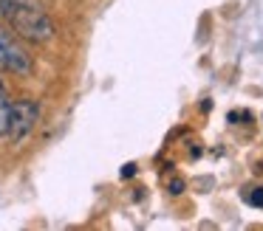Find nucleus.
<instances>
[{"label": "nucleus", "mask_w": 263, "mask_h": 231, "mask_svg": "<svg viewBox=\"0 0 263 231\" xmlns=\"http://www.w3.org/2000/svg\"><path fill=\"white\" fill-rule=\"evenodd\" d=\"M246 200H249V206L263 208V186H260V189H252V195L246 197Z\"/></svg>", "instance_id": "5"}, {"label": "nucleus", "mask_w": 263, "mask_h": 231, "mask_svg": "<svg viewBox=\"0 0 263 231\" xmlns=\"http://www.w3.org/2000/svg\"><path fill=\"white\" fill-rule=\"evenodd\" d=\"M9 110H12V101H9L6 88L0 82V135H6V130H9Z\"/></svg>", "instance_id": "4"}, {"label": "nucleus", "mask_w": 263, "mask_h": 231, "mask_svg": "<svg viewBox=\"0 0 263 231\" xmlns=\"http://www.w3.org/2000/svg\"><path fill=\"white\" fill-rule=\"evenodd\" d=\"M3 17L29 43H48L54 37V23L48 20V14L37 0H6Z\"/></svg>", "instance_id": "1"}, {"label": "nucleus", "mask_w": 263, "mask_h": 231, "mask_svg": "<svg viewBox=\"0 0 263 231\" xmlns=\"http://www.w3.org/2000/svg\"><path fill=\"white\" fill-rule=\"evenodd\" d=\"M181 189H184V180H178V178H176V180L170 183V192H173V195H178Z\"/></svg>", "instance_id": "6"}, {"label": "nucleus", "mask_w": 263, "mask_h": 231, "mask_svg": "<svg viewBox=\"0 0 263 231\" xmlns=\"http://www.w3.org/2000/svg\"><path fill=\"white\" fill-rule=\"evenodd\" d=\"M3 6H6V0H0V17H3Z\"/></svg>", "instance_id": "7"}, {"label": "nucleus", "mask_w": 263, "mask_h": 231, "mask_svg": "<svg viewBox=\"0 0 263 231\" xmlns=\"http://www.w3.org/2000/svg\"><path fill=\"white\" fill-rule=\"evenodd\" d=\"M0 68H6L12 73H29L31 71V56L23 45L17 43L9 28L0 26Z\"/></svg>", "instance_id": "3"}, {"label": "nucleus", "mask_w": 263, "mask_h": 231, "mask_svg": "<svg viewBox=\"0 0 263 231\" xmlns=\"http://www.w3.org/2000/svg\"><path fill=\"white\" fill-rule=\"evenodd\" d=\"M37 118H40V104L34 99H20V101H12V110H9V130L6 135L20 144L26 135L34 130Z\"/></svg>", "instance_id": "2"}]
</instances>
